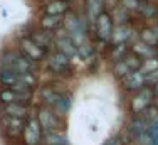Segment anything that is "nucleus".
Masks as SVG:
<instances>
[{"label": "nucleus", "mask_w": 158, "mask_h": 145, "mask_svg": "<svg viewBox=\"0 0 158 145\" xmlns=\"http://www.w3.org/2000/svg\"><path fill=\"white\" fill-rule=\"evenodd\" d=\"M103 3L104 0H86V9H88V15L91 20H96L103 14Z\"/></svg>", "instance_id": "nucleus-14"}, {"label": "nucleus", "mask_w": 158, "mask_h": 145, "mask_svg": "<svg viewBox=\"0 0 158 145\" xmlns=\"http://www.w3.org/2000/svg\"><path fill=\"white\" fill-rule=\"evenodd\" d=\"M61 22H62L61 15H46V17L40 20V27H42L44 30H52V29L57 27Z\"/></svg>", "instance_id": "nucleus-17"}, {"label": "nucleus", "mask_w": 158, "mask_h": 145, "mask_svg": "<svg viewBox=\"0 0 158 145\" xmlns=\"http://www.w3.org/2000/svg\"><path fill=\"white\" fill-rule=\"evenodd\" d=\"M49 66H51L52 72H56V74H59V76L71 74V71H73V68H71V59L59 51L49 59Z\"/></svg>", "instance_id": "nucleus-6"}, {"label": "nucleus", "mask_w": 158, "mask_h": 145, "mask_svg": "<svg viewBox=\"0 0 158 145\" xmlns=\"http://www.w3.org/2000/svg\"><path fill=\"white\" fill-rule=\"evenodd\" d=\"M130 36H131V29L128 27V25L121 24V25H118L116 29H113L111 42L114 44V46H121L126 39H130Z\"/></svg>", "instance_id": "nucleus-13"}, {"label": "nucleus", "mask_w": 158, "mask_h": 145, "mask_svg": "<svg viewBox=\"0 0 158 145\" xmlns=\"http://www.w3.org/2000/svg\"><path fill=\"white\" fill-rule=\"evenodd\" d=\"M141 39L145 41L146 46H150V47H153L155 44H158V37L155 36V32H153V30H143Z\"/></svg>", "instance_id": "nucleus-23"}, {"label": "nucleus", "mask_w": 158, "mask_h": 145, "mask_svg": "<svg viewBox=\"0 0 158 145\" xmlns=\"http://www.w3.org/2000/svg\"><path fill=\"white\" fill-rule=\"evenodd\" d=\"M69 106H71V98L66 96V94H61L57 103H56V106H54V110L57 112V115H64L69 110Z\"/></svg>", "instance_id": "nucleus-20"}, {"label": "nucleus", "mask_w": 158, "mask_h": 145, "mask_svg": "<svg viewBox=\"0 0 158 145\" xmlns=\"http://www.w3.org/2000/svg\"><path fill=\"white\" fill-rule=\"evenodd\" d=\"M66 9H67L66 2H51V3H47L46 12L47 15H61L66 12Z\"/></svg>", "instance_id": "nucleus-19"}, {"label": "nucleus", "mask_w": 158, "mask_h": 145, "mask_svg": "<svg viewBox=\"0 0 158 145\" xmlns=\"http://www.w3.org/2000/svg\"><path fill=\"white\" fill-rule=\"evenodd\" d=\"M20 49H22V56L27 58L29 61H32V63L44 59L47 54V49L42 47V46H39L34 39H31V37L20 41Z\"/></svg>", "instance_id": "nucleus-3"}, {"label": "nucleus", "mask_w": 158, "mask_h": 145, "mask_svg": "<svg viewBox=\"0 0 158 145\" xmlns=\"http://www.w3.org/2000/svg\"><path fill=\"white\" fill-rule=\"evenodd\" d=\"M3 115H9V116H14V118H22L27 115V108L22 105H5L3 106Z\"/></svg>", "instance_id": "nucleus-16"}, {"label": "nucleus", "mask_w": 158, "mask_h": 145, "mask_svg": "<svg viewBox=\"0 0 158 145\" xmlns=\"http://www.w3.org/2000/svg\"><path fill=\"white\" fill-rule=\"evenodd\" d=\"M24 140L27 145H37L40 140V125L37 118H31L24 127Z\"/></svg>", "instance_id": "nucleus-10"}, {"label": "nucleus", "mask_w": 158, "mask_h": 145, "mask_svg": "<svg viewBox=\"0 0 158 145\" xmlns=\"http://www.w3.org/2000/svg\"><path fill=\"white\" fill-rule=\"evenodd\" d=\"M22 83L32 86L34 78L31 74H22V72H17L12 69H3V68H0V85L2 86L12 90V88H15L17 85H22Z\"/></svg>", "instance_id": "nucleus-2"}, {"label": "nucleus", "mask_w": 158, "mask_h": 145, "mask_svg": "<svg viewBox=\"0 0 158 145\" xmlns=\"http://www.w3.org/2000/svg\"><path fill=\"white\" fill-rule=\"evenodd\" d=\"M37 120H39V125H40V127H42L46 132H49V133H52V130L57 127L56 115H54L52 112H49V110H40Z\"/></svg>", "instance_id": "nucleus-12"}, {"label": "nucleus", "mask_w": 158, "mask_h": 145, "mask_svg": "<svg viewBox=\"0 0 158 145\" xmlns=\"http://www.w3.org/2000/svg\"><path fill=\"white\" fill-rule=\"evenodd\" d=\"M108 145H114V142H110V143H108Z\"/></svg>", "instance_id": "nucleus-26"}, {"label": "nucleus", "mask_w": 158, "mask_h": 145, "mask_svg": "<svg viewBox=\"0 0 158 145\" xmlns=\"http://www.w3.org/2000/svg\"><path fill=\"white\" fill-rule=\"evenodd\" d=\"M40 94H42V100L46 101L49 106H52V108L56 106V103H57L59 96H61V93H56V91H52V88H44V90L40 91Z\"/></svg>", "instance_id": "nucleus-18"}, {"label": "nucleus", "mask_w": 158, "mask_h": 145, "mask_svg": "<svg viewBox=\"0 0 158 145\" xmlns=\"http://www.w3.org/2000/svg\"><path fill=\"white\" fill-rule=\"evenodd\" d=\"M32 98V93H20V91H14V90H5L0 91V103L3 105H22L25 106Z\"/></svg>", "instance_id": "nucleus-5"}, {"label": "nucleus", "mask_w": 158, "mask_h": 145, "mask_svg": "<svg viewBox=\"0 0 158 145\" xmlns=\"http://www.w3.org/2000/svg\"><path fill=\"white\" fill-rule=\"evenodd\" d=\"M153 96H155V93H153L152 88H143V90H140L133 96V100H131V112H133L135 115H141V113L150 106Z\"/></svg>", "instance_id": "nucleus-4"}, {"label": "nucleus", "mask_w": 158, "mask_h": 145, "mask_svg": "<svg viewBox=\"0 0 158 145\" xmlns=\"http://www.w3.org/2000/svg\"><path fill=\"white\" fill-rule=\"evenodd\" d=\"M56 46L59 47V52H62V54L67 56L69 59L77 58L79 56V51H77L76 44H74L73 39L67 36V32H62V34H57V36H56Z\"/></svg>", "instance_id": "nucleus-7"}, {"label": "nucleus", "mask_w": 158, "mask_h": 145, "mask_svg": "<svg viewBox=\"0 0 158 145\" xmlns=\"http://www.w3.org/2000/svg\"><path fill=\"white\" fill-rule=\"evenodd\" d=\"M0 123H2L3 130L9 132L12 137H17L25 127V123H24L22 118H14V116H9V115H3L2 118H0Z\"/></svg>", "instance_id": "nucleus-11"}, {"label": "nucleus", "mask_w": 158, "mask_h": 145, "mask_svg": "<svg viewBox=\"0 0 158 145\" xmlns=\"http://www.w3.org/2000/svg\"><path fill=\"white\" fill-rule=\"evenodd\" d=\"M0 68L3 69H12L22 74H31L34 69V63L22 56V52L17 51H7L0 56Z\"/></svg>", "instance_id": "nucleus-1"}, {"label": "nucleus", "mask_w": 158, "mask_h": 145, "mask_svg": "<svg viewBox=\"0 0 158 145\" xmlns=\"http://www.w3.org/2000/svg\"><path fill=\"white\" fill-rule=\"evenodd\" d=\"M47 140H49V145H69L67 138L62 135V133H56V132L49 133Z\"/></svg>", "instance_id": "nucleus-21"}, {"label": "nucleus", "mask_w": 158, "mask_h": 145, "mask_svg": "<svg viewBox=\"0 0 158 145\" xmlns=\"http://www.w3.org/2000/svg\"><path fill=\"white\" fill-rule=\"evenodd\" d=\"M145 78H146V83H148V85H156L158 83V69L150 72V74H145Z\"/></svg>", "instance_id": "nucleus-24"}, {"label": "nucleus", "mask_w": 158, "mask_h": 145, "mask_svg": "<svg viewBox=\"0 0 158 145\" xmlns=\"http://www.w3.org/2000/svg\"><path fill=\"white\" fill-rule=\"evenodd\" d=\"M113 72H114V74L121 79V78H125L126 74H130V72H133V71H130V68H128L123 61H118V63H116V66H114V69H113Z\"/></svg>", "instance_id": "nucleus-22"}, {"label": "nucleus", "mask_w": 158, "mask_h": 145, "mask_svg": "<svg viewBox=\"0 0 158 145\" xmlns=\"http://www.w3.org/2000/svg\"><path fill=\"white\" fill-rule=\"evenodd\" d=\"M96 32L98 37L101 41H111V34H113V20L108 14H101L99 17L96 19Z\"/></svg>", "instance_id": "nucleus-9"}, {"label": "nucleus", "mask_w": 158, "mask_h": 145, "mask_svg": "<svg viewBox=\"0 0 158 145\" xmlns=\"http://www.w3.org/2000/svg\"><path fill=\"white\" fill-rule=\"evenodd\" d=\"M123 63L126 64L128 68H130V71H140L141 69V66H143V61L138 54H135V52H130V54H126V56H123Z\"/></svg>", "instance_id": "nucleus-15"}, {"label": "nucleus", "mask_w": 158, "mask_h": 145, "mask_svg": "<svg viewBox=\"0 0 158 145\" xmlns=\"http://www.w3.org/2000/svg\"><path fill=\"white\" fill-rule=\"evenodd\" d=\"M146 85V78L141 71H133L121 78V86L128 91H140Z\"/></svg>", "instance_id": "nucleus-8"}, {"label": "nucleus", "mask_w": 158, "mask_h": 145, "mask_svg": "<svg viewBox=\"0 0 158 145\" xmlns=\"http://www.w3.org/2000/svg\"><path fill=\"white\" fill-rule=\"evenodd\" d=\"M153 93H155V94H158V83L155 85V88H153Z\"/></svg>", "instance_id": "nucleus-25"}, {"label": "nucleus", "mask_w": 158, "mask_h": 145, "mask_svg": "<svg viewBox=\"0 0 158 145\" xmlns=\"http://www.w3.org/2000/svg\"><path fill=\"white\" fill-rule=\"evenodd\" d=\"M64 2H67V0H64Z\"/></svg>", "instance_id": "nucleus-27"}]
</instances>
